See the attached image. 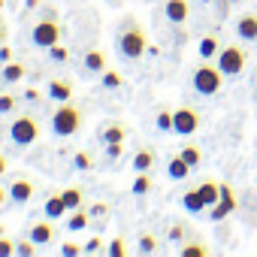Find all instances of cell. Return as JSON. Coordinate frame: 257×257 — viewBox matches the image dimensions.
<instances>
[{"instance_id": "obj_12", "label": "cell", "mask_w": 257, "mask_h": 257, "mask_svg": "<svg viewBox=\"0 0 257 257\" xmlns=\"http://www.w3.org/2000/svg\"><path fill=\"white\" fill-rule=\"evenodd\" d=\"M236 34L245 43H257V16H242L236 22Z\"/></svg>"}, {"instance_id": "obj_29", "label": "cell", "mask_w": 257, "mask_h": 257, "mask_svg": "<svg viewBox=\"0 0 257 257\" xmlns=\"http://www.w3.org/2000/svg\"><path fill=\"white\" fill-rule=\"evenodd\" d=\"M37 248H40V245H37L34 239H28V242H16V254H19V257H31V254H37Z\"/></svg>"}, {"instance_id": "obj_47", "label": "cell", "mask_w": 257, "mask_h": 257, "mask_svg": "<svg viewBox=\"0 0 257 257\" xmlns=\"http://www.w3.org/2000/svg\"><path fill=\"white\" fill-rule=\"evenodd\" d=\"M37 4H40V0H28V10H34V7H37Z\"/></svg>"}, {"instance_id": "obj_14", "label": "cell", "mask_w": 257, "mask_h": 257, "mask_svg": "<svg viewBox=\"0 0 257 257\" xmlns=\"http://www.w3.org/2000/svg\"><path fill=\"white\" fill-rule=\"evenodd\" d=\"M31 239L43 248V245H49L52 239H55V230H52V224L49 221H37L34 227H31Z\"/></svg>"}, {"instance_id": "obj_35", "label": "cell", "mask_w": 257, "mask_h": 257, "mask_svg": "<svg viewBox=\"0 0 257 257\" xmlns=\"http://www.w3.org/2000/svg\"><path fill=\"white\" fill-rule=\"evenodd\" d=\"M100 248H103V239H100V236H91V239L82 245V254H97Z\"/></svg>"}, {"instance_id": "obj_4", "label": "cell", "mask_w": 257, "mask_h": 257, "mask_svg": "<svg viewBox=\"0 0 257 257\" xmlns=\"http://www.w3.org/2000/svg\"><path fill=\"white\" fill-rule=\"evenodd\" d=\"M245 61H248V52H245L242 46H236V43H230V46H224V49L218 52V70H221L224 76H230V79L245 70Z\"/></svg>"}, {"instance_id": "obj_13", "label": "cell", "mask_w": 257, "mask_h": 257, "mask_svg": "<svg viewBox=\"0 0 257 257\" xmlns=\"http://www.w3.org/2000/svg\"><path fill=\"white\" fill-rule=\"evenodd\" d=\"M22 76H25V64H19V61H7V64H0V82L13 85V82H19Z\"/></svg>"}, {"instance_id": "obj_5", "label": "cell", "mask_w": 257, "mask_h": 257, "mask_svg": "<svg viewBox=\"0 0 257 257\" xmlns=\"http://www.w3.org/2000/svg\"><path fill=\"white\" fill-rule=\"evenodd\" d=\"M221 79H224V73H221L218 67L203 64V67L194 70V91L203 94V97H212V94L221 91Z\"/></svg>"}, {"instance_id": "obj_27", "label": "cell", "mask_w": 257, "mask_h": 257, "mask_svg": "<svg viewBox=\"0 0 257 257\" xmlns=\"http://www.w3.org/2000/svg\"><path fill=\"white\" fill-rule=\"evenodd\" d=\"M149 191H152V179H149V173H140L137 182H134V194L143 197V194H149Z\"/></svg>"}, {"instance_id": "obj_30", "label": "cell", "mask_w": 257, "mask_h": 257, "mask_svg": "<svg viewBox=\"0 0 257 257\" xmlns=\"http://www.w3.org/2000/svg\"><path fill=\"white\" fill-rule=\"evenodd\" d=\"M16 109V94H0V115H10Z\"/></svg>"}, {"instance_id": "obj_50", "label": "cell", "mask_w": 257, "mask_h": 257, "mask_svg": "<svg viewBox=\"0 0 257 257\" xmlns=\"http://www.w3.org/2000/svg\"><path fill=\"white\" fill-rule=\"evenodd\" d=\"M0 10H4V0H0Z\"/></svg>"}, {"instance_id": "obj_41", "label": "cell", "mask_w": 257, "mask_h": 257, "mask_svg": "<svg viewBox=\"0 0 257 257\" xmlns=\"http://www.w3.org/2000/svg\"><path fill=\"white\" fill-rule=\"evenodd\" d=\"M106 155H109V161L121 158V143H118V146H106Z\"/></svg>"}, {"instance_id": "obj_49", "label": "cell", "mask_w": 257, "mask_h": 257, "mask_svg": "<svg viewBox=\"0 0 257 257\" xmlns=\"http://www.w3.org/2000/svg\"><path fill=\"white\" fill-rule=\"evenodd\" d=\"M200 4H212V0H200Z\"/></svg>"}, {"instance_id": "obj_46", "label": "cell", "mask_w": 257, "mask_h": 257, "mask_svg": "<svg viewBox=\"0 0 257 257\" xmlns=\"http://www.w3.org/2000/svg\"><path fill=\"white\" fill-rule=\"evenodd\" d=\"M10 197V191H4V188H0V206H4V200Z\"/></svg>"}, {"instance_id": "obj_37", "label": "cell", "mask_w": 257, "mask_h": 257, "mask_svg": "<svg viewBox=\"0 0 257 257\" xmlns=\"http://www.w3.org/2000/svg\"><path fill=\"white\" fill-rule=\"evenodd\" d=\"M10 254H16V242L7 239V236H0V257H10Z\"/></svg>"}, {"instance_id": "obj_42", "label": "cell", "mask_w": 257, "mask_h": 257, "mask_svg": "<svg viewBox=\"0 0 257 257\" xmlns=\"http://www.w3.org/2000/svg\"><path fill=\"white\" fill-rule=\"evenodd\" d=\"M25 100H28V103H37V100H40V91H37V88H28V91H25Z\"/></svg>"}, {"instance_id": "obj_25", "label": "cell", "mask_w": 257, "mask_h": 257, "mask_svg": "<svg viewBox=\"0 0 257 257\" xmlns=\"http://www.w3.org/2000/svg\"><path fill=\"white\" fill-rule=\"evenodd\" d=\"M182 158L197 170V167H200V161H203V152H200L197 146H185V149H182Z\"/></svg>"}, {"instance_id": "obj_10", "label": "cell", "mask_w": 257, "mask_h": 257, "mask_svg": "<svg viewBox=\"0 0 257 257\" xmlns=\"http://www.w3.org/2000/svg\"><path fill=\"white\" fill-rule=\"evenodd\" d=\"M46 94H49V100H55V103H67V100L73 97V85L64 82V79H52L49 88H46Z\"/></svg>"}, {"instance_id": "obj_26", "label": "cell", "mask_w": 257, "mask_h": 257, "mask_svg": "<svg viewBox=\"0 0 257 257\" xmlns=\"http://www.w3.org/2000/svg\"><path fill=\"white\" fill-rule=\"evenodd\" d=\"M179 254H182V257H206V254H209V248H206V245H200V242H191V245H185Z\"/></svg>"}, {"instance_id": "obj_40", "label": "cell", "mask_w": 257, "mask_h": 257, "mask_svg": "<svg viewBox=\"0 0 257 257\" xmlns=\"http://www.w3.org/2000/svg\"><path fill=\"white\" fill-rule=\"evenodd\" d=\"M7 61H13V49L4 43V46H0V64H7Z\"/></svg>"}, {"instance_id": "obj_45", "label": "cell", "mask_w": 257, "mask_h": 257, "mask_svg": "<svg viewBox=\"0 0 257 257\" xmlns=\"http://www.w3.org/2000/svg\"><path fill=\"white\" fill-rule=\"evenodd\" d=\"M4 40H7V28L0 25V46H4Z\"/></svg>"}, {"instance_id": "obj_39", "label": "cell", "mask_w": 257, "mask_h": 257, "mask_svg": "<svg viewBox=\"0 0 257 257\" xmlns=\"http://www.w3.org/2000/svg\"><path fill=\"white\" fill-rule=\"evenodd\" d=\"M170 239H173V242H182V239H185V227H182V224L170 227Z\"/></svg>"}, {"instance_id": "obj_36", "label": "cell", "mask_w": 257, "mask_h": 257, "mask_svg": "<svg viewBox=\"0 0 257 257\" xmlns=\"http://www.w3.org/2000/svg\"><path fill=\"white\" fill-rule=\"evenodd\" d=\"M158 127H161V131H173V112L161 109L158 112Z\"/></svg>"}, {"instance_id": "obj_48", "label": "cell", "mask_w": 257, "mask_h": 257, "mask_svg": "<svg viewBox=\"0 0 257 257\" xmlns=\"http://www.w3.org/2000/svg\"><path fill=\"white\" fill-rule=\"evenodd\" d=\"M227 4H242V0H227Z\"/></svg>"}, {"instance_id": "obj_33", "label": "cell", "mask_w": 257, "mask_h": 257, "mask_svg": "<svg viewBox=\"0 0 257 257\" xmlns=\"http://www.w3.org/2000/svg\"><path fill=\"white\" fill-rule=\"evenodd\" d=\"M49 55H52V61H58V64H64V61L70 58V52H67V49H64L61 43H55V46L49 49Z\"/></svg>"}, {"instance_id": "obj_20", "label": "cell", "mask_w": 257, "mask_h": 257, "mask_svg": "<svg viewBox=\"0 0 257 257\" xmlns=\"http://www.w3.org/2000/svg\"><path fill=\"white\" fill-rule=\"evenodd\" d=\"M152 164H155V152H152V149L137 152V158H134V170H137V173H149Z\"/></svg>"}, {"instance_id": "obj_7", "label": "cell", "mask_w": 257, "mask_h": 257, "mask_svg": "<svg viewBox=\"0 0 257 257\" xmlns=\"http://www.w3.org/2000/svg\"><path fill=\"white\" fill-rule=\"evenodd\" d=\"M197 131H200V112H197V109L182 106V109L173 112V134L191 137V134H197Z\"/></svg>"}, {"instance_id": "obj_1", "label": "cell", "mask_w": 257, "mask_h": 257, "mask_svg": "<svg viewBox=\"0 0 257 257\" xmlns=\"http://www.w3.org/2000/svg\"><path fill=\"white\" fill-rule=\"evenodd\" d=\"M118 52H121L124 58H131V61H137V58H143V55L149 52L146 34H143L140 25H127V28H121V34H118Z\"/></svg>"}, {"instance_id": "obj_51", "label": "cell", "mask_w": 257, "mask_h": 257, "mask_svg": "<svg viewBox=\"0 0 257 257\" xmlns=\"http://www.w3.org/2000/svg\"><path fill=\"white\" fill-rule=\"evenodd\" d=\"M0 236H4V227H0Z\"/></svg>"}, {"instance_id": "obj_16", "label": "cell", "mask_w": 257, "mask_h": 257, "mask_svg": "<svg viewBox=\"0 0 257 257\" xmlns=\"http://www.w3.org/2000/svg\"><path fill=\"white\" fill-rule=\"evenodd\" d=\"M197 191H200V197H203V203H206L209 209H212V206L221 200V185H218V182H212V179H206V182H203Z\"/></svg>"}, {"instance_id": "obj_9", "label": "cell", "mask_w": 257, "mask_h": 257, "mask_svg": "<svg viewBox=\"0 0 257 257\" xmlns=\"http://www.w3.org/2000/svg\"><path fill=\"white\" fill-rule=\"evenodd\" d=\"M188 0H167V7H164V16L173 22V25H185L188 22Z\"/></svg>"}, {"instance_id": "obj_21", "label": "cell", "mask_w": 257, "mask_h": 257, "mask_svg": "<svg viewBox=\"0 0 257 257\" xmlns=\"http://www.w3.org/2000/svg\"><path fill=\"white\" fill-rule=\"evenodd\" d=\"M197 52H200V58H206V61H209V58H215V55H218L221 49H218V40H215V37L209 34V37H203V40H200Z\"/></svg>"}, {"instance_id": "obj_24", "label": "cell", "mask_w": 257, "mask_h": 257, "mask_svg": "<svg viewBox=\"0 0 257 257\" xmlns=\"http://www.w3.org/2000/svg\"><path fill=\"white\" fill-rule=\"evenodd\" d=\"M67 227H70L73 233H79V230H85V227H88V215H85V212H79V209H73V215H70V221H67Z\"/></svg>"}, {"instance_id": "obj_3", "label": "cell", "mask_w": 257, "mask_h": 257, "mask_svg": "<svg viewBox=\"0 0 257 257\" xmlns=\"http://www.w3.org/2000/svg\"><path fill=\"white\" fill-rule=\"evenodd\" d=\"M37 137H40V124H37L34 115H19V118L10 124V140H13V146H19V149L34 146Z\"/></svg>"}, {"instance_id": "obj_19", "label": "cell", "mask_w": 257, "mask_h": 257, "mask_svg": "<svg viewBox=\"0 0 257 257\" xmlns=\"http://www.w3.org/2000/svg\"><path fill=\"white\" fill-rule=\"evenodd\" d=\"M46 218H64V212H67V203H64V197L61 194H52L49 200H46Z\"/></svg>"}, {"instance_id": "obj_38", "label": "cell", "mask_w": 257, "mask_h": 257, "mask_svg": "<svg viewBox=\"0 0 257 257\" xmlns=\"http://www.w3.org/2000/svg\"><path fill=\"white\" fill-rule=\"evenodd\" d=\"M61 254H64V257H76V254H82V248L73 245V242H64V245H61Z\"/></svg>"}, {"instance_id": "obj_6", "label": "cell", "mask_w": 257, "mask_h": 257, "mask_svg": "<svg viewBox=\"0 0 257 257\" xmlns=\"http://www.w3.org/2000/svg\"><path fill=\"white\" fill-rule=\"evenodd\" d=\"M31 40H34V46H37V49H52V46L61 40V25L55 22V16H52V13L34 25Z\"/></svg>"}, {"instance_id": "obj_8", "label": "cell", "mask_w": 257, "mask_h": 257, "mask_svg": "<svg viewBox=\"0 0 257 257\" xmlns=\"http://www.w3.org/2000/svg\"><path fill=\"white\" fill-rule=\"evenodd\" d=\"M31 197H34V182H31V179H16V182L10 185V200H13L16 206H25Z\"/></svg>"}, {"instance_id": "obj_28", "label": "cell", "mask_w": 257, "mask_h": 257, "mask_svg": "<svg viewBox=\"0 0 257 257\" xmlns=\"http://www.w3.org/2000/svg\"><path fill=\"white\" fill-rule=\"evenodd\" d=\"M140 251H143V254H155V251H158V239H155L152 233H143V236H140Z\"/></svg>"}, {"instance_id": "obj_44", "label": "cell", "mask_w": 257, "mask_h": 257, "mask_svg": "<svg viewBox=\"0 0 257 257\" xmlns=\"http://www.w3.org/2000/svg\"><path fill=\"white\" fill-rule=\"evenodd\" d=\"M7 167H10V164H7V158H4V155H0V176H4V173H7Z\"/></svg>"}, {"instance_id": "obj_43", "label": "cell", "mask_w": 257, "mask_h": 257, "mask_svg": "<svg viewBox=\"0 0 257 257\" xmlns=\"http://www.w3.org/2000/svg\"><path fill=\"white\" fill-rule=\"evenodd\" d=\"M91 215H97V218L106 215V203H94V206H91Z\"/></svg>"}, {"instance_id": "obj_2", "label": "cell", "mask_w": 257, "mask_h": 257, "mask_svg": "<svg viewBox=\"0 0 257 257\" xmlns=\"http://www.w3.org/2000/svg\"><path fill=\"white\" fill-rule=\"evenodd\" d=\"M79 127H82V112L70 100L61 103L55 109V115H52V131H55V137H73Z\"/></svg>"}, {"instance_id": "obj_22", "label": "cell", "mask_w": 257, "mask_h": 257, "mask_svg": "<svg viewBox=\"0 0 257 257\" xmlns=\"http://www.w3.org/2000/svg\"><path fill=\"white\" fill-rule=\"evenodd\" d=\"M61 197H64V203H67V212H73V209L82 206V191H79V188H67Z\"/></svg>"}, {"instance_id": "obj_23", "label": "cell", "mask_w": 257, "mask_h": 257, "mask_svg": "<svg viewBox=\"0 0 257 257\" xmlns=\"http://www.w3.org/2000/svg\"><path fill=\"white\" fill-rule=\"evenodd\" d=\"M233 209H236L233 203H227V200H218V203L212 206V212H209V215H212V221H221V218H227Z\"/></svg>"}, {"instance_id": "obj_17", "label": "cell", "mask_w": 257, "mask_h": 257, "mask_svg": "<svg viewBox=\"0 0 257 257\" xmlns=\"http://www.w3.org/2000/svg\"><path fill=\"white\" fill-rule=\"evenodd\" d=\"M124 127L121 124H109V127H103L100 131V140H103V146H118V143H124Z\"/></svg>"}, {"instance_id": "obj_31", "label": "cell", "mask_w": 257, "mask_h": 257, "mask_svg": "<svg viewBox=\"0 0 257 257\" xmlns=\"http://www.w3.org/2000/svg\"><path fill=\"white\" fill-rule=\"evenodd\" d=\"M100 79H103V85H106V88H121V76H118V73H112V70H103V73H100Z\"/></svg>"}, {"instance_id": "obj_11", "label": "cell", "mask_w": 257, "mask_h": 257, "mask_svg": "<svg viewBox=\"0 0 257 257\" xmlns=\"http://www.w3.org/2000/svg\"><path fill=\"white\" fill-rule=\"evenodd\" d=\"M82 67H85V73H91V76H100V73L106 70V55H103L100 49H91V52H85V61H82Z\"/></svg>"}, {"instance_id": "obj_32", "label": "cell", "mask_w": 257, "mask_h": 257, "mask_svg": "<svg viewBox=\"0 0 257 257\" xmlns=\"http://www.w3.org/2000/svg\"><path fill=\"white\" fill-rule=\"evenodd\" d=\"M124 251H127V248H124V239H112V242L106 245V254H109V257H124Z\"/></svg>"}, {"instance_id": "obj_34", "label": "cell", "mask_w": 257, "mask_h": 257, "mask_svg": "<svg viewBox=\"0 0 257 257\" xmlns=\"http://www.w3.org/2000/svg\"><path fill=\"white\" fill-rule=\"evenodd\" d=\"M73 167H76V170H91V167H94V161H91V155L79 152V155L73 158Z\"/></svg>"}, {"instance_id": "obj_18", "label": "cell", "mask_w": 257, "mask_h": 257, "mask_svg": "<svg viewBox=\"0 0 257 257\" xmlns=\"http://www.w3.org/2000/svg\"><path fill=\"white\" fill-rule=\"evenodd\" d=\"M182 206L191 212V215H197V212H203V209H209L206 203H203V197H200V191L197 188H191V191H185V197H182Z\"/></svg>"}, {"instance_id": "obj_15", "label": "cell", "mask_w": 257, "mask_h": 257, "mask_svg": "<svg viewBox=\"0 0 257 257\" xmlns=\"http://www.w3.org/2000/svg\"><path fill=\"white\" fill-rule=\"evenodd\" d=\"M194 167L182 158V155H176V158H170V164H167V173H170V179H176V182H182L188 173H191Z\"/></svg>"}]
</instances>
